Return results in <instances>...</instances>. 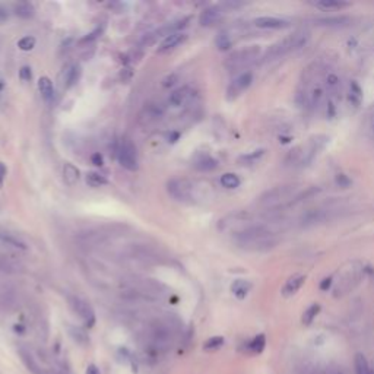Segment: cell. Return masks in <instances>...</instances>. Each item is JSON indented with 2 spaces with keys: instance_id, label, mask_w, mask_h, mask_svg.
Returning <instances> with one entry per match:
<instances>
[{
  "instance_id": "6da1fadb",
  "label": "cell",
  "mask_w": 374,
  "mask_h": 374,
  "mask_svg": "<svg viewBox=\"0 0 374 374\" xmlns=\"http://www.w3.org/2000/svg\"><path fill=\"white\" fill-rule=\"evenodd\" d=\"M237 247L247 252H266L278 244V237L266 225L255 222L247 228L233 234Z\"/></svg>"
},
{
  "instance_id": "7a4b0ae2",
  "label": "cell",
  "mask_w": 374,
  "mask_h": 374,
  "mask_svg": "<svg viewBox=\"0 0 374 374\" xmlns=\"http://www.w3.org/2000/svg\"><path fill=\"white\" fill-rule=\"evenodd\" d=\"M308 40H310V33L305 31V29H298V31L292 33L291 35L282 38L278 43H275L273 46L269 47L268 51L263 56V60L265 61L278 60V58L284 57V56L290 54L292 51H297V50L303 48L308 43Z\"/></svg>"
},
{
  "instance_id": "3957f363",
  "label": "cell",
  "mask_w": 374,
  "mask_h": 374,
  "mask_svg": "<svg viewBox=\"0 0 374 374\" xmlns=\"http://www.w3.org/2000/svg\"><path fill=\"white\" fill-rule=\"evenodd\" d=\"M298 195H300L298 184H282V186H276L265 192L257 199V205L262 209H276V208H280L292 202L295 198H298Z\"/></svg>"
},
{
  "instance_id": "277c9868",
  "label": "cell",
  "mask_w": 374,
  "mask_h": 374,
  "mask_svg": "<svg viewBox=\"0 0 374 374\" xmlns=\"http://www.w3.org/2000/svg\"><path fill=\"white\" fill-rule=\"evenodd\" d=\"M196 181L189 178H171L167 183V192L177 202H196L200 198V189Z\"/></svg>"
},
{
  "instance_id": "5b68a950",
  "label": "cell",
  "mask_w": 374,
  "mask_h": 374,
  "mask_svg": "<svg viewBox=\"0 0 374 374\" xmlns=\"http://www.w3.org/2000/svg\"><path fill=\"white\" fill-rule=\"evenodd\" d=\"M260 53H262L260 46H248L241 50H237L227 57L225 68L230 72H238V70L245 69L252 66L257 58L260 57Z\"/></svg>"
},
{
  "instance_id": "8992f818",
  "label": "cell",
  "mask_w": 374,
  "mask_h": 374,
  "mask_svg": "<svg viewBox=\"0 0 374 374\" xmlns=\"http://www.w3.org/2000/svg\"><path fill=\"white\" fill-rule=\"evenodd\" d=\"M117 160L123 168L129 171H136L139 167V158L135 143L128 138L121 139L118 148H117Z\"/></svg>"
},
{
  "instance_id": "52a82bcc",
  "label": "cell",
  "mask_w": 374,
  "mask_h": 374,
  "mask_svg": "<svg viewBox=\"0 0 374 374\" xmlns=\"http://www.w3.org/2000/svg\"><path fill=\"white\" fill-rule=\"evenodd\" d=\"M173 327L165 322H157L151 327L152 345L160 351L168 350L173 344Z\"/></svg>"
},
{
  "instance_id": "ba28073f",
  "label": "cell",
  "mask_w": 374,
  "mask_h": 374,
  "mask_svg": "<svg viewBox=\"0 0 374 374\" xmlns=\"http://www.w3.org/2000/svg\"><path fill=\"white\" fill-rule=\"evenodd\" d=\"M69 305L72 311L81 319L85 326L92 327L95 325V320H97L95 311L88 301H85L81 297L72 295V297H69Z\"/></svg>"
},
{
  "instance_id": "9c48e42d",
  "label": "cell",
  "mask_w": 374,
  "mask_h": 374,
  "mask_svg": "<svg viewBox=\"0 0 374 374\" xmlns=\"http://www.w3.org/2000/svg\"><path fill=\"white\" fill-rule=\"evenodd\" d=\"M252 82H253V73L252 72H243V73H240L228 85V88H227V98L230 101L235 100L237 97H240L252 85Z\"/></svg>"
},
{
  "instance_id": "30bf717a",
  "label": "cell",
  "mask_w": 374,
  "mask_h": 374,
  "mask_svg": "<svg viewBox=\"0 0 374 374\" xmlns=\"http://www.w3.org/2000/svg\"><path fill=\"white\" fill-rule=\"evenodd\" d=\"M16 300H18V292L13 288V285L0 280V311L12 310L16 305Z\"/></svg>"
},
{
  "instance_id": "8fae6325",
  "label": "cell",
  "mask_w": 374,
  "mask_h": 374,
  "mask_svg": "<svg viewBox=\"0 0 374 374\" xmlns=\"http://www.w3.org/2000/svg\"><path fill=\"white\" fill-rule=\"evenodd\" d=\"M23 270V265L18 257L0 250V273H19Z\"/></svg>"
},
{
  "instance_id": "7c38bea8",
  "label": "cell",
  "mask_w": 374,
  "mask_h": 374,
  "mask_svg": "<svg viewBox=\"0 0 374 374\" xmlns=\"http://www.w3.org/2000/svg\"><path fill=\"white\" fill-rule=\"evenodd\" d=\"M18 354H19V358L22 364L26 367V370L31 374H46L44 368L38 364V361L35 360L34 354L31 352L29 348L26 347H19L18 348Z\"/></svg>"
},
{
  "instance_id": "4fadbf2b",
  "label": "cell",
  "mask_w": 374,
  "mask_h": 374,
  "mask_svg": "<svg viewBox=\"0 0 374 374\" xmlns=\"http://www.w3.org/2000/svg\"><path fill=\"white\" fill-rule=\"evenodd\" d=\"M165 113V108L161 104H148L139 114V121L142 124H152L158 121Z\"/></svg>"
},
{
  "instance_id": "5bb4252c",
  "label": "cell",
  "mask_w": 374,
  "mask_h": 374,
  "mask_svg": "<svg viewBox=\"0 0 374 374\" xmlns=\"http://www.w3.org/2000/svg\"><path fill=\"white\" fill-rule=\"evenodd\" d=\"M255 25L262 29H282V28L290 26V21L282 19V18H275V16H260L255 19Z\"/></svg>"
},
{
  "instance_id": "9a60e30c",
  "label": "cell",
  "mask_w": 374,
  "mask_h": 374,
  "mask_svg": "<svg viewBox=\"0 0 374 374\" xmlns=\"http://www.w3.org/2000/svg\"><path fill=\"white\" fill-rule=\"evenodd\" d=\"M222 18V11L220 6H209L200 13L199 16V23L202 26H212L216 22H220Z\"/></svg>"
},
{
  "instance_id": "2e32d148",
  "label": "cell",
  "mask_w": 374,
  "mask_h": 374,
  "mask_svg": "<svg viewBox=\"0 0 374 374\" xmlns=\"http://www.w3.org/2000/svg\"><path fill=\"white\" fill-rule=\"evenodd\" d=\"M193 95V89L190 86H181V88H177L175 91L170 94L168 97V104L173 105V107H181L184 105L192 98Z\"/></svg>"
},
{
  "instance_id": "e0dca14e",
  "label": "cell",
  "mask_w": 374,
  "mask_h": 374,
  "mask_svg": "<svg viewBox=\"0 0 374 374\" xmlns=\"http://www.w3.org/2000/svg\"><path fill=\"white\" fill-rule=\"evenodd\" d=\"M0 243L16 250H28V244L22 237L9 231H0Z\"/></svg>"
},
{
  "instance_id": "ac0fdd59",
  "label": "cell",
  "mask_w": 374,
  "mask_h": 374,
  "mask_svg": "<svg viewBox=\"0 0 374 374\" xmlns=\"http://www.w3.org/2000/svg\"><path fill=\"white\" fill-rule=\"evenodd\" d=\"M187 40V34L184 33H175V34L168 35L167 38H164L163 43L158 47V53H167L170 50H174L175 47L183 44Z\"/></svg>"
},
{
  "instance_id": "d6986e66",
  "label": "cell",
  "mask_w": 374,
  "mask_h": 374,
  "mask_svg": "<svg viewBox=\"0 0 374 374\" xmlns=\"http://www.w3.org/2000/svg\"><path fill=\"white\" fill-rule=\"evenodd\" d=\"M305 282V276L304 275H292L290 279L285 282L284 288H282V295L284 297H292L294 294H297L298 290L301 288Z\"/></svg>"
},
{
  "instance_id": "ffe728a7",
  "label": "cell",
  "mask_w": 374,
  "mask_h": 374,
  "mask_svg": "<svg viewBox=\"0 0 374 374\" xmlns=\"http://www.w3.org/2000/svg\"><path fill=\"white\" fill-rule=\"evenodd\" d=\"M38 91L41 94V98L46 101L47 104L53 103V98H54V86H53V82L50 78L43 76L40 78L38 81Z\"/></svg>"
},
{
  "instance_id": "44dd1931",
  "label": "cell",
  "mask_w": 374,
  "mask_h": 374,
  "mask_svg": "<svg viewBox=\"0 0 374 374\" xmlns=\"http://www.w3.org/2000/svg\"><path fill=\"white\" fill-rule=\"evenodd\" d=\"M81 178V171L76 165L66 163L63 165V180L68 186H75Z\"/></svg>"
},
{
  "instance_id": "7402d4cb",
  "label": "cell",
  "mask_w": 374,
  "mask_h": 374,
  "mask_svg": "<svg viewBox=\"0 0 374 374\" xmlns=\"http://www.w3.org/2000/svg\"><path fill=\"white\" fill-rule=\"evenodd\" d=\"M326 97V88L323 85H316L308 94V104L311 108H319Z\"/></svg>"
},
{
  "instance_id": "603a6c76",
  "label": "cell",
  "mask_w": 374,
  "mask_h": 374,
  "mask_svg": "<svg viewBox=\"0 0 374 374\" xmlns=\"http://www.w3.org/2000/svg\"><path fill=\"white\" fill-rule=\"evenodd\" d=\"M193 167L202 171V173H208V171H213L218 167V161L215 158H212L210 155H202L196 158V161L193 163Z\"/></svg>"
},
{
  "instance_id": "cb8c5ba5",
  "label": "cell",
  "mask_w": 374,
  "mask_h": 374,
  "mask_svg": "<svg viewBox=\"0 0 374 374\" xmlns=\"http://www.w3.org/2000/svg\"><path fill=\"white\" fill-rule=\"evenodd\" d=\"M82 75V68L79 65H72L70 68L66 69L65 72V88H72L75 86L79 79H81Z\"/></svg>"
},
{
  "instance_id": "d4e9b609",
  "label": "cell",
  "mask_w": 374,
  "mask_h": 374,
  "mask_svg": "<svg viewBox=\"0 0 374 374\" xmlns=\"http://www.w3.org/2000/svg\"><path fill=\"white\" fill-rule=\"evenodd\" d=\"M325 218H326L325 210L322 209L308 210L307 213H304L303 218H301V225H303V227H311V225H316V224L322 222Z\"/></svg>"
},
{
  "instance_id": "484cf974",
  "label": "cell",
  "mask_w": 374,
  "mask_h": 374,
  "mask_svg": "<svg viewBox=\"0 0 374 374\" xmlns=\"http://www.w3.org/2000/svg\"><path fill=\"white\" fill-rule=\"evenodd\" d=\"M13 13L21 19H29L35 15V8L29 2H21L13 6Z\"/></svg>"
},
{
  "instance_id": "4316f807",
  "label": "cell",
  "mask_w": 374,
  "mask_h": 374,
  "mask_svg": "<svg viewBox=\"0 0 374 374\" xmlns=\"http://www.w3.org/2000/svg\"><path fill=\"white\" fill-rule=\"evenodd\" d=\"M250 290H252V284L245 279L234 280V284L231 285V291H233L234 295H235L237 298H240V300L245 298L247 294L250 292Z\"/></svg>"
},
{
  "instance_id": "83f0119b",
  "label": "cell",
  "mask_w": 374,
  "mask_h": 374,
  "mask_svg": "<svg viewBox=\"0 0 374 374\" xmlns=\"http://www.w3.org/2000/svg\"><path fill=\"white\" fill-rule=\"evenodd\" d=\"M313 5L317 9H322V11H338V9L350 6L348 2H338V0H320V2H316Z\"/></svg>"
},
{
  "instance_id": "f1b7e54d",
  "label": "cell",
  "mask_w": 374,
  "mask_h": 374,
  "mask_svg": "<svg viewBox=\"0 0 374 374\" xmlns=\"http://www.w3.org/2000/svg\"><path fill=\"white\" fill-rule=\"evenodd\" d=\"M354 365H355V373L357 374H374V370L371 368V365L368 364L367 358L362 354H357L355 355Z\"/></svg>"
},
{
  "instance_id": "f546056e",
  "label": "cell",
  "mask_w": 374,
  "mask_h": 374,
  "mask_svg": "<svg viewBox=\"0 0 374 374\" xmlns=\"http://www.w3.org/2000/svg\"><path fill=\"white\" fill-rule=\"evenodd\" d=\"M316 22L319 25H325V26H345L351 22V19L348 16H327V18L317 19Z\"/></svg>"
},
{
  "instance_id": "4dcf8cb0",
  "label": "cell",
  "mask_w": 374,
  "mask_h": 374,
  "mask_svg": "<svg viewBox=\"0 0 374 374\" xmlns=\"http://www.w3.org/2000/svg\"><path fill=\"white\" fill-rule=\"evenodd\" d=\"M69 335H70V338L73 339L76 344L82 345V347H85V345H88V344H89V336L86 335V332H85L82 327L70 326Z\"/></svg>"
},
{
  "instance_id": "1f68e13d",
  "label": "cell",
  "mask_w": 374,
  "mask_h": 374,
  "mask_svg": "<svg viewBox=\"0 0 374 374\" xmlns=\"http://www.w3.org/2000/svg\"><path fill=\"white\" fill-rule=\"evenodd\" d=\"M325 88H326L327 92H330L332 95H336L340 91V79H339V76L336 73H329V75H326Z\"/></svg>"
},
{
  "instance_id": "d6a6232c",
  "label": "cell",
  "mask_w": 374,
  "mask_h": 374,
  "mask_svg": "<svg viewBox=\"0 0 374 374\" xmlns=\"http://www.w3.org/2000/svg\"><path fill=\"white\" fill-rule=\"evenodd\" d=\"M240 184H241L240 177L234 173H225V174L221 175V186L225 187V189L233 190V189H237Z\"/></svg>"
},
{
  "instance_id": "836d02e7",
  "label": "cell",
  "mask_w": 374,
  "mask_h": 374,
  "mask_svg": "<svg viewBox=\"0 0 374 374\" xmlns=\"http://www.w3.org/2000/svg\"><path fill=\"white\" fill-rule=\"evenodd\" d=\"M86 183H88V186L91 187H103L108 184V180L105 178V175L91 171V173L86 174Z\"/></svg>"
},
{
  "instance_id": "e575fe53",
  "label": "cell",
  "mask_w": 374,
  "mask_h": 374,
  "mask_svg": "<svg viewBox=\"0 0 374 374\" xmlns=\"http://www.w3.org/2000/svg\"><path fill=\"white\" fill-rule=\"evenodd\" d=\"M361 100H362V89L360 88V85L357 83L355 81L351 82L350 85V101L351 104L355 105V107H358V105L361 104Z\"/></svg>"
},
{
  "instance_id": "d590c367",
  "label": "cell",
  "mask_w": 374,
  "mask_h": 374,
  "mask_svg": "<svg viewBox=\"0 0 374 374\" xmlns=\"http://www.w3.org/2000/svg\"><path fill=\"white\" fill-rule=\"evenodd\" d=\"M215 44H216V48L218 50H221V51H227V50H230L231 46H233V40H231V37L228 33H220V34L216 35V40H215Z\"/></svg>"
},
{
  "instance_id": "8d00e7d4",
  "label": "cell",
  "mask_w": 374,
  "mask_h": 374,
  "mask_svg": "<svg viewBox=\"0 0 374 374\" xmlns=\"http://www.w3.org/2000/svg\"><path fill=\"white\" fill-rule=\"evenodd\" d=\"M265 345H266V339H265L263 335H259V336L250 340V344L247 345V348H248V351L252 354H260L262 351L265 350Z\"/></svg>"
},
{
  "instance_id": "74e56055",
  "label": "cell",
  "mask_w": 374,
  "mask_h": 374,
  "mask_svg": "<svg viewBox=\"0 0 374 374\" xmlns=\"http://www.w3.org/2000/svg\"><path fill=\"white\" fill-rule=\"evenodd\" d=\"M319 311H320V305L319 304H313V305H310L305 311H304L303 315V323L304 325H311V322L316 319V316L319 315Z\"/></svg>"
},
{
  "instance_id": "f35d334b",
  "label": "cell",
  "mask_w": 374,
  "mask_h": 374,
  "mask_svg": "<svg viewBox=\"0 0 374 374\" xmlns=\"http://www.w3.org/2000/svg\"><path fill=\"white\" fill-rule=\"evenodd\" d=\"M222 345H224V338H222V336H212V338H209L205 344H203V350L206 351L220 350Z\"/></svg>"
},
{
  "instance_id": "ab89813d",
  "label": "cell",
  "mask_w": 374,
  "mask_h": 374,
  "mask_svg": "<svg viewBox=\"0 0 374 374\" xmlns=\"http://www.w3.org/2000/svg\"><path fill=\"white\" fill-rule=\"evenodd\" d=\"M35 37L33 35H26V37H23L21 38L19 41H18V47L22 50V51H31L33 48L35 47Z\"/></svg>"
},
{
  "instance_id": "60d3db41",
  "label": "cell",
  "mask_w": 374,
  "mask_h": 374,
  "mask_svg": "<svg viewBox=\"0 0 374 374\" xmlns=\"http://www.w3.org/2000/svg\"><path fill=\"white\" fill-rule=\"evenodd\" d=\"M265 153V151L263 149H259V151H255V152H252V153H247V155H243L240 160H238V163H241V164H255Z\"/></svg>"
},
{
  "instance_id": "b9f144b4",
  "label": "cell",
  "mask_w": 374,
  "mask_h": 374,
  "mask_svg": "<svg viewBox=\"0 0 374 374\" xmlns=\"http://www.w3.org/2000/svg\"><path fill=\"white\" fill-rule=\"evenodd\" d=\"M103 33H104V25H98L92 33H89L86 37L82 38V43H92L94 40H97Z\"/></svg>"
},
{
  "instance_id": "7bdbcfd3",
  "label": "cell",
  "mask_w": 374,
  "mask_h": 374,
  "mask_svg": "<svg viewBox=\"0 0 374 374\" xmlns=\"http://www.w3.org/2000/svg\"><path fill=\"white\" fill-rule=\"evenodd\" d=\"M9 18H11V9H9L6 5L0 3V25H3L5 22H8V21H9Z\"/></svg>"
},
{
  "instance_id": "ee69618b",
  "label": "cell",
  "mask_w": 374,
  "mask_h": 374,
  "mask_svg": "<svg viewBox=\"0 0 374 374\" xmlns=\"http://www.w3.org/2000/svg\"><path fill=\"white\" fill-rule=\"evenodd\" d=\"M19 78H21V81L23 82H29L33 79V72H31V68H28V66H22L21 70H19Z\"/></svg>"
},
{
  "instance_id": "f6af8a7d",
  "label": "cell",
  "mask_w": 374,
  "mask_h": 374,
  "mask_svg": "<svg viewBox=\"0 0 374 374\" xmlns=\"http://www.w3.org/2000/svg\"><path fill=\"white\" fill-rule=\"evenodd\" d=\"M91 163L94 165H97V167H103L104 165V158H103V155L100 152H95V153H92V157H91Z\"/></svg>"
},
{
  "instance_id": "bcb514c9",
  "label": "cell",
  "mask_w": 374,
  "mask_h": 374,
  "mask_svg": "<svg viewBox=\"0 0 374 374\" xmlns=\"http://www.w3.org/2000/svg\"><path fill=\"white\" fill-rule=\"evenodd\" d=\"M336 183H338L340 187H348L351 184V180L345 174H338V177H336Z\"/></svg>"
},
{
  "instance_id": "7dc6e473",
  "label": "cell",
  "mask_w": 374,
  "mask_h": 374,
  "mask_svg": "<svg viewBox=\"0 0 374 374\" xmlns=\"http://www.w3.org/2000/svg\"><path fill=\"white\" fill-rule=\"evenodd\" d=\"M175 82H177V76H175V75H171V76H167V78L164 79L163 85L165 88H168V86H173Z\"/></svg>"
},
{
  "instance_id": "c3c4849f",
  "label": "cell",
  "mask_w": 374,
  "mask_h": 374,
  "mask_svg": "<svg viewBox=\"0 0 374 374\" xmlns=\"http://www.w3.org/2000/svg\"><path fill=\"white\" fill-rule=\"evenodd\" d=\"M6 173H8V168L3 163H0V187L3 186V181L6 178Z\"/></svg>"
},
{
  "instance_id": "681fc988",
  "label": "cell",
  "mask_w": 374,
  "mask_h": 374,
  "mask_svg": "<svg viewBox=\"0 0 374 374\" xmlns=\"http://www.w3.org/2000/svg\"><path fill=\"white\" fill-rule=\"evenodd\" d=\"M330 285H332V278H325V279L322 280V284H320V290L322 291H326Z\"/></svg>"
},
{
  "instance_id": "f907efd6",
  "label": "cell",
  "mask_w": 374,
  "mask_h": 374,
  "mask_svg": "<svg viewBox=\"0 0 374 374\" xmlns=\"http://www.w3.org/2000/svg\"><path fill=\"white\" fill-rule=\"evenodd\" d=\"M178 136H180V135H178L177 132H171V133H168V136H167V138H168V142L174 143L175 140L178 139Z\"/></svg>"
},
{
  "instance_id": "816d5d0a",
  "label": "cell",
  "mask_w": 374,
  "mask_h": 374,
  "mask_svg": "<svg viewBox=\"0 0 374 374\" xmlns=\"http://www.w3.org/2000/svg\"><path fill=\"white\" fill-rule=\"evenodd\" d=\"M86 374H101V373H100V370H98L97 365H89V367L86 368Z\"/></svg>"
},
{
  "instance_id": "f5cc1de1",
  "label": "cell",
  "mask_w": 374,
  "mask_h": 374,
  "mask_svg": "<svg viewBox=\"0 0 374 374\" xmlns=\"http://www.w3.org/2000/svg\"><path fill=\"white\" fill-rule=\"evenodd\" d=\"M3 88H5V83H3V82L0 81V91H2V89H3Z\"/></svg>"
},
{
  "instance_id": "db71d44e",
  "label": "cell",
  "mask_w": 374,
  "mask_h": 374,
  "mask_svg": "<svg viewBox=\"0 0 374 374\" xmlns=\"http://www.w3.org/2000/svg\"><path fill=\"white\" fill-rule=\"evenodd\" d=\"M371 130H373V133H374V117H373V120H371Z\"/></svg>"
},
{
  "instance_id": "11a10c76",
  "label": "cell",
  "mask_w": 374,
  "mask_h": 374,
  "mask_svg": "<svg viewBox=\"0 0 374 374\" xmlns=\"http://www.w3.org/2000/svg\"><path fill=\"white\" fill-rule=\"evenodd\" d=\"M330 374H342L340 371H333V373H330Z\"/></svg>"
},
{
  "instance_id": "9f6ffc18",
  "label": "cell",
  "mask_w": 374,
  "mask_h": 374,
  "mask_svg": "<svg viewBox=\"0 0 374 374\" xmlns=\"http://www.w3.org/2000/svg\"><path fill=\"white\" fill-rule=\"evenodd\" d=\"M56 374H68V373H65V371H57Z\"/></svg>"
}]
</instances>
